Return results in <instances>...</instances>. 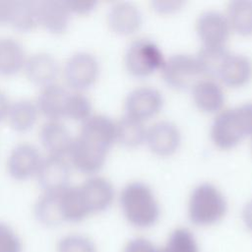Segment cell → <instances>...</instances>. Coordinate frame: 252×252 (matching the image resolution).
Instances as JSON below:
<instances>
[{"mask_svg": "<svg viewBox=\"0 0 252 252\" xmlns=\"http://www.w3.org/2000/svg\"><path fill=\"white\" fill-rule=\"evenodd\" d=\"M211 138L220 149H230L245 137L252 136V102L218 113L211 126Z\"/></svg>", "mask_w": 252, "mask_h": 252, "instance_id": "obj_1", "label": "cell"}, {"mask_svg": "<svg viewBox=\"0 0 252 252\" xmlns=\"http://www.w3.org/2000/svg\"><path fill=\"white\" fill-rule=\"evenodd\" d=\"M119 200L125 218L135 226H151L159 217L158 203L149 185L142 181L127 183Z\"/></svg>", "mask_w": 252, "mask_h": 252, "instance_id": "obj_2", "label": "cell"}, {"mask_svg": "<svg viewBox=\"0 0 252 252\" xmlns=\"http://www.w3.org/2000/svg\"><path fill=\"white\" fill-rule=\"evenodd\" d=\"M226 207L223 194L214 184L203 182L198 184L190 194L189 219L197 225H210L224 216Z\"/></svg>", "mask_w": 252, "mask_h": 252, "instance_id": "obj_3", "label": "cell"}, {"mask_svg": "<svg viewBox=\"0 0 252 252\" xmlns=\"http://www.w3.org/2000/svg\"><path fill=\"white\" fill-rule=\"evenodd\" d=\"M124 61L131 75L146 77L160 70L165 59L154 41L148 38H139L132 41L127 47Z\"/></svg>", "mask_w": 252, "mask_h": 252, "instance_id": "obj_4", "label": "cell"}, {"mask_svg": "<svg viewBox=\"0 0 252 252\" xmlns=\"http://www.w3.org/2000/svg\"><path fill=\"white\" fill-rule=\"evenodd\" d=\"M63 74L69 87L81 92L95 83L99 74V63L92 53L77 51L65 62Z\"/></svg>", "mask_w": 252, "mask_h": 252, "instance_id": "obj_5", "label": "cell"}, {"mask_svg": "<svg viewBox=\"0 0 252 252\" xmlns=\"http://www.w3.org/2000/svg\"><path fill=\"white\" fill-rule=\"evenodd\" d=\"M165 83L174 89H187L193 87L202 75L195 57L178 53L165 59L160 69Z\"/></svg>", "mask_w": 252, "mask_h": 252, "instance_id": "obj_6", "label": "cell"}, {"mask_svg": "<svg viewBox=\"0 0 252 252\" xmlns=\"http://www.w3.org/2000/svg\"><path fill=\"white\" fill-rule=\"evenodd\" d=\"M108 150L84 138H73L68 155L72 164L81 172L94 173L104 164Z\"/></svg>", "mask_w": 252, "mask_h": 252, "instance_id": "obj_7", "label": "cell"}, {"mask_svg": "<svg viewBox=\"0 0 252 252\" xmlns=\"http://www.w3.org/2000/svg\"><path fill=\"white\" fill-rule=\"evenodd\" d=\"M35 174L44 192H54L69 186L71 170L68 161L63 157L48 155L41 158Z\"/></svg>", "mask_w": 252, "mask_h": 252, "instance_id": "obj_8", "label": "cell"}, {"mask_svg": "<svg viewBox=\"0 0 252 252\" xmlns=\"http://www.w3.org/2000/svg\"><path fill=\"white\" fill-rule=\"evenodd\" d=\"M161 93L152 87H139L132 90L124 102L125 114L144 121L156 115L162 107Z\"/></svg>", "mask_w": 252, "mask_h": 252, "instance_id": "obj_9", "label": "cell"}, {"mask_svg": "<svg viewBox=\"0 0 252 252\" xmlns=\"http://www.w3.org/2000/svg\"><path fill=\"white\" fill-rule=\"evenodd\" d=\"M231 28L226 15L217 10L202 12L196 21V32L204 45H223Z\"/></svg>", "mask_w": 252, "mask_h": 252, "instance_id": "obj_10", "label": "cell"}, {"mask_svg": "<svg viewBox=\"0 0 252 252\" xmlns=\"http://www.w3.org/2000/svg\"><path fill=\"white\" fill-rule=\"evenodd\" d=\"M181 134L178 127L167 120L154 123L147 129L145 142L158 156H169L179 147Z\"/></svg>", "mask_w": 252, "mask_h": 252, "instance_id": "obj_11", "label": "cell"}, {"mask_svg": "<svg viewBox=\"0 0 252 252\" xmlns=\"http://www.w3.org/2000/svg\"><path fill=\"white\" fill-rule=\"evenodd\" d=\"M38 149L29 143H20L16 145L7 160L9 174L18 180H23L36 173L41 160Z\"/></svg>", "mask_w": 252, "mask_h": 252, "instance_id": "obj_12", "label": "cell"}, {"mask_svg": "<svg viewBox=\"0 0 252 252\" xmlns=\"http://www.w3.org/2000/svg\"><path fill=\"white\" fill-rule=\"evenodd\" d=\"M80 189L90 213L101 212L112 203L114 189L109 180L102 176H92L85 180Z\"/></svg>", "mask_w": 252, "mask_h": 252, "instance_id": "obj_13", "label": "cell"}, {"mask_svg": "<svg viewBox=\"0 0 252 252\" xmlns=\"http://www.w3.org/2000/svg\"><path fill=\"white\" fill-rule=\"evenodd\" d=\"M24 71L33 84L45 87L53 84L59 73L57 60L47 52H36L26 59Z\"/></svg>", "mask_w": 252, "mask_h": 252, "instance_id": "obj_14", "label": "cell"}, {"mask_svg": "<svg viewBox=\"0 0 252 252\" xmlns=\"http://www.w3.org/2000/svg\"><path fill=\"white\" fill-rule=\"evenodd\" d=\"M107 24L112 32L118 34H131L142 24L141 11L130 2H117L107 12Z\"/></svg>", "mask_w": 252, "mask_h": 252, "instance_id": "obj_15", "label": "cell"}, {"mask_svg": "<svg viewBox=\"0 0 252 252\" xmlns=\"http://www.w3.org/2000/svg\"><path fill=\"white\" fill-rule=\"evenodd\" d=\"M79 135L109 150L116 141V122L103 114L91 115L82 122Z\"/></svg>", "mask_w": 252, "mask_h": 252, "instance_id": "obj_16", "label": "cell"}, {"mask_svg": "<svg viewBox=\"0 0 252 252\" xmlns=\"http://www.w3.org/2000/svg\"><path fill=\"white\" fill-rule=\"evenodd\" d=\"M39 140L49 155L63 157L68 154L73 137L59 120H48L40 128Z\"/></svg>", "mask_w": 252, "mask_h": 252, "instance_id": "obj_17", "label": "cell"}, {"mask_svg": "<svg viewBox=\"0 0 252 252\" xmlns=\"http://www.w3.org/2000/svg\"><path fill=\"white\" fill-rule=\"evenodd\" d=\"M192 97L196 106L207 113L220 112L225 99L223 90L212 79L199 80L192 87Z\"/></svg>", "mask_w": 252, "mask_h": 252, "instance_id": "obj_18", "label": "cell"}, {"mask_svg": "<svg viewBox=\"0 0 252 252\" xmlns=\"http://www.w3.org/2000/svg\"><path fill=\"white\" fill-rule=\"evenodd\" d=\"M229 87H241L252 78V60L240 53H229L218 77Z\"/></svg>", "mask_w": 252, "mask_h": 252, "instance_id": "obj_19", "label": "cell"}, {"mask_svg": "<svg viewBox=\"0 0 252 252\" xmlns=\"http://www.w3.org/2000/svg\"><path fill=\"white\" fill-rule=\"evenodd\" d=\"M69 92L61 85L50 84L40 91L36 106L38 112L49 120H59L64 117V108Z\"/></svg>", "mask_w": 252, "mask_h": 252, "instance_id": "obj_20", "label": "cell"}, {"mask_svg": "<svg viewBox=\"0 0 252 252\" xmlns=\"http://www.w3.org/2000/svg\"><path fill=\"white\" fill-rule=\"evenodd\" d=\"M71 13L64 1H39V24L52 33L64 32L70 22Z\"/></svg>", "mask_w": 252, "mask_h": 252, "instance_id": "obj_21", "label": "cell"}, {"mask_svg": "<svg viewBox=\"0 0 252 252\" xmlns=\"http://www.w3.org/2000/svg\"><path fill=\"white\" fill-rule=\"evenodd\" d=\"M59 207L63 222H78L90 214L80 186L69 185L63 189L59 194Z\"/></svg>", "mask_w": 252, "mask_h": 252, "instance_id": "obj_22", "label": "cell"}, {"mask_svg": "<svg viewBox=\"0 0 252 252\" xmlns=\"http://www.w3.org/2000/svg\"><path fill=\"white\" fill-rule=\"evenodd\" d=\"M26 54L23 45L12 37L0 38V75L12 76L24 68Z\"/></svg>", "mask_w": 252, "mask_h": 252, "instance_id": "obj_23", "label": "cell"}, {"mask_svg": "<svg viewBox=\"0 0 252 252\" xmlns=\"http://www.w3.org/2000/svg\"><path fill=\"white\" fill-rule=\"evenodd\" d=\"M230 51L224 45H203L195 56L202 75L218 78L220 71Z\"/></svg>", "mask_w": 252, "mask_h": 252, "instance_id": "obj_24", "label": "cell"}, {"mask_svg": "<svg viewBox=\"0 0 252 252\" xmlns=\"http://www.w3.org/2000/svg\"><path fill=\"white\" fill-rule=\"evenodd\" d=\"M37 114L38 109L36 104L29 99H18L10 104L7 116L14 130L26 132L34 125Z\"/></svg>", "mask_w": 252, "mask_h": 252, "instance_id": "obj_25", "label": "cell"}, {"mask_svg": "<svg viewBox=\"0 0 252 252\" xmlns=\"http://www.w3.org/2000/svg\"><path fill=\"white\" fill-rule=\"evenodd\" d=\"M226 18L231 30L241 35L252 34V0H234L228 3Z\"/></svg>", "mask_w": 252, "mask_h": 252, "instance_id": "obj_26", "label": "cell"}, {"mask_svg": "<svg viewBox=\"0 0 252 252\" xmlns=\"http://www.w3.org/2000/svg\"><path fill=\"white\" fill-rule=\"evenodd\" d=\"M19 32H30L39 24V2L32 0L16 1L10 23Z\"/></svg>", "mask_w": 252, "mask_h": 252, "instance_id": "obj_27", "label": "cell"}, {"mask_svg": "<svg viewBox=\"0 0 252 252\" xmlns=\"http://www.w3.org/2000/svg\"><path fill=\"white\" fill-rule=\"evenodd\" d=\"M61 191L43 192L37 199L34 205V215L41 223L55 226L63 222L59 207V194Z\"/></svg>", "mask_w": 252, "mask_h": 252, "instance_id": "obj_28", "label": "cell"}, {"mask_svg": "<svg viewBox=\"0 0 252 252\" xmlns=\"http://www.w3.org/2000/svg\"><path fill=\"white\" fill-rule=\"evenodd\" d=\"M147 128L143 121L124 115L116 122V141L126 147H137L146 139Z\"/></svg>", "mask_w": 252, "mask_h": 252, "instance_id": "obj_29", "label": "cell"}, {"mask_svg": "<svg viewBox=\"0 0 252 252\" xmlns=\"http://www.w3.org/2000/svg\"><path fill=\"white\" fill-rule=\"evenodd\" d=\"M91 115L92 103L89 97L78 91L69 92L64 108V117L84 122Z\"/></svg>", "mask_w": 252, "mask_h": 252, "instance_id": "obj_30", "label": "cell"}, {"mask_svg": "<svg viewBox=\"0 0 252 252\" xmlns=\"http://www.w3.org/2000/svg\"><path fill=\"white\" fill-rule=\"evenodd\" d=\"M163 252H198L196 240L187 228L179 227L174 229L162 248Z\"/></svg>", "mask_w": 252, "mask_h": 252, "instance_id": "obj_31", "label": "cell"}, {"mask_svg": "<svg viewBox=\"0 0 252 252\" xmlns=\"http://www.w3.org/2000/svg\"><path fill=\"white\" fill-rule=\"evenodd\" d=\"M58 252H95V248L86 236L70 234L59 241Z\"/></svg>", "mask_w": 252, "mask_h": 252, "instance_id": "obj_32", "label": "cell"}, {"mask_svg": "<svg viewBox=\"0 0 252 252\" xmlns=\"http://www.w3.org/2000/svg\"><path fill=\"white\" fill-rule=\"evenodd\" d=\"M22 243L14 230L4 222H0V252H21Z\"/></svg>", "mask_w": 252, "mask_h": 252, "instance_id": "obj_33", "label": "cell"}, {"mask_svg": "<svg viewBox=\"0 0 252 252\" xmlns=\"http://www.w3.org/2000/svg\"><path fill=\"white\" fill-rule=\"evenodd\" d=\"M123 252H163L162 248L155 247L145 238H136L127 243Z\"/></svg>", "mask_w": 252, "mask_h": 252, "instance_id": "obj_34", "label": "cell"}, {"mask_svg": "<svg viewBox=\"0 0 252 252\" xmlns=\"http://www.w3.org/2000/svg\"><path fill=\"white\" fill-rule=\"evenodd\" d=\"M67 9L72 14L84 15L93 11L96 5L95 1H86V0H76V1H64Z\"/></svg>", "mask_w": 252, "mask_h": 252, "instance_id": "obj_35", "label": "cell"}, {"mask_svg": "<svg viewBox=\"0 0 252 252\" xmlns=\"http://www.w3.org/2000/svg\"><path fill=\"white\" fill-rule=\"evenodd\" d=\"M183 3L184 2L182 1H175V0H165V1L158 0V1H153L152 6H153V9H155L156 11L164 14V13H171L178 10L179 8H181Z\"/></svg>", "mask_w": 252, "mask_h": 252, "instance_id": "obj_36", "label": "cell"}, {"mask_svg": "<svg viewBox=\"0 0 252 252\" xmlns=\"http://www.w3.org/2000/svg\"><path fill=\"white\" fill-rule=\"evenodd\" d=\"M15 3L16 1L0 0V25L11 23L15 9Z\"/></svg>", "mask_w": 252, "mask_h": 252, "instance_id": "obj_37", "label": "cell"}, {"mask_svg": "<svg viewBox=\"0 0 252 252\" xmlns=\"http://www.w3.org/2000/svg\"><path fill=\"white\" fill-rule=\"evenodd\" d=\"M9 106L10 103L6 94L2 90H0V122L7 116Z\"/></svg>", "mask_w": 252, "mask_h": 252, "instance_id": "obj_38", "label": "cell"}, {"mask_svg": "<svg viewBox=\"0 0 252 252\" xmlns=\"http://www.w3.org/2000/svg\"><path fill=\"white\" fill-rule=\"evenodd\" d=\"M242 217L245 224L252 230V200L244 206Z\"/></svg>", "mask_w": 252, "mask_h": 252, "instance_id": "obj_39", "label": "cell"}]
</instances>
